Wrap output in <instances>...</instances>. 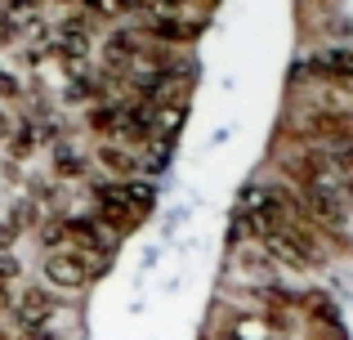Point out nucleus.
<instances>
[{
  "label": "nucleus",
  "mask_w": 353,
  "mask_h": 340,
  "mask_svg": "<svg viewBox=\"0 0 353 340\" xmlns=\"http://www.w3.org/2000/svg\"><path fill=\"white\" fill-rule=\"evenodd\" d=\"M103 264L108 260H90V255H77V251H54L50 260H45V278H50L54 287H68L72 291V287H85Z\"/></svg>",
  "instance_id": "nucleus-1"
},
{
  "label": "nucleus",
  "mask_w": 353,
  "mask_h": 340,
  "mask_svg": "<svg viewBox=\"0 0 353 340\" xmlns=\"http://www.w3.org/2000/svg\"><path fill=\"white\" fill-rule=\"evenodd\" d=\"M59 170H63V174H85V161H81V152H72L68 143H59Z\"/></svg>",
  "instance_id": "nucleus-4"
},
{
  "label": "nucleus",
  "mask_w": 353,
  "mask_h": 340,
  "mask_svg": "<svg viewBox=\"0 0 353 340\" xmlns=\"http://www.w3.org/2000/svg\"><path fill=\"white\" fill-rule=\"evenodd\" d=\"M50 314H54V305H50V296H41V291H27V296L18 300V318H23L32 332H36V327H41Z\"/></svg>",
  "instance_id": "nucleus-3"
},
{
  "label": "nucleus",
  "mask_w": 353,
  "mask_h": 340,
  "mask_svg": "<svg viewBox=\"0 0 353 340\" xmlns=\"http://www.w3.org/2000/svg\"><path fill=\"white\" fill-rule=\"evenodd\" d=\"M9 134H14V117L0 108V139H9Z\"/></svg>",
  "instance_id": "nucleus-5"
},
{
  "label": "nucleus",
  "mask_w": 353,
  "mask_h": 340,
  "mask_svg": "<svg viewBox=\"0 0 353 340\" xmlns=\"http://www.w3.org/2000/svg\"><path fill=\"white\" fill-rule=\"evenodd\" d=\"M0 340H9V332H5V327H0Z\"/></svg>",
  "instance_id": "nucleus-6"
},
{
  "label": "nucleus",
  "mask_w": 353,
  "mask_h": 340,
  "mask_svg": "<svg viewBox=\"0 0 353 340\" xmlns=\"http://www.w3.org/2000/svg\"><path fill=\"white\" fill-rule=\"evenodd\" d=\"M99 166L112 170V179H125V174H134L143 161H139V152L125 148V143H99Z\"/></svg>",
  "instance_id": "nucleus-2"
}]
</instances>
